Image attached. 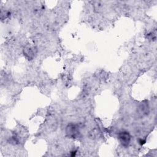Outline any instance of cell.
Masks as SVG:
<instances>
[{
  "instance_id": "obj_1",
  "label": "cell",
  "mask_w": 157,
  "mask_h": 157,
  "mask_svg": "<svg viewBox=\"0 0 157 157\" xmlns=\"http://www.w3.org/2000/svg\"><path fill=\"white\" fill-rule=\"evenodd\" d=\"M66 134L67 136L71 138H76L79 136L80 131L76 124L70 123L66 128Z\"/></svg>"
},
{
  "instance_id": "obj_2",
  "label": "cell",
  "mask_w": 157,
  "mask_h": 157,
  "mask_svg": "<svg viewBox=\"0 0 157 157\" xmlns=\"http://www.w3.org/2000/svg\"><path fill=\"white\" fill-rule=\"evenodd\" d=\"M118 139L122 145L126 147L129 145L131 140V136L129 133L127 131H123L119 132Z\"/></svg>"
},
{
  "instance_id": "obj_3",
  "label": "cell",
  "mask_w": 157,
  "mask_h": 157,
  "mask_svg": "<svg viewBox=\"0 0 157 157\" xmlns=\"http://www.w3.org/2000/svg\"><path fill=\"white\" fill-rule=\"evenodd\" d=\"M23 53L26 58L28 59H31L34 57L36 53V48L31 46H27L24 48Z\"/></svg>"
},
{
  "instance_id": "obj_4",
  "label": "cell",
  "mask_w": 157,
  "mask_h": 157,
  "mask_svg": "<svg viewBox=\"0 0 157 157\" xmlns=\"http://www.w3.org/2000/svg\"><path fill=\"white\" fill-rule=\"evenodd\" d=\"M148 112V105L146 103H142L139 106V113L142 115H146Z\"/></svg>"
},
{
  "instance_id": "obj_5",
  "label": "cell",
  "mask_w": 157,
  "mask_h": 157,
  "mask_svg": "<svg viewBox=\"0 0 157 157\" xmlns=\"http://www.w3.org/2000/svg\"><path fill=\"white\" fill-rule=\"evenodd\" d=\"M99 132L98 130H97L96 129H92L90 132L89 136L91 139H96L99 136Z\"/></svg>"
}]
</instances>
